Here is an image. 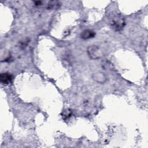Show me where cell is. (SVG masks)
Segmentation results:
<instances>
[{
  "label": "cell",
  "instance_id": "1",
  "mask_svg": "<svg viewBox=\"0 0 148 148\" xmlns=\"http://www.w3.org/2000/svg\"><path fill=\"white\" fill-rule=\"evenodd\" d=\"M110 24L116 31L121 30L125 25V20L120 15H116L112 19Z\"/></svg>",
  "mask_w": 148,
  "mask_h": 148
},
{
  "label": "cell",
  "instance_id": "2",
  "mask_svg": "<svg viewBox=\"0 0 148 148\" xmlns=\"http://www.w3.org/2000/svg\"><path fill=\"white\" fill-rule=\"evenodd\" d=\"M87 53L88 56L93 60L99 59L102 57V51L99 47L95 45H92L87 48Z\"/></svg>",
  "mask_w": 148,
  "mask_h": 148
},
{
  "label": "cell",
  "instance_id": "3",
  "mask_svg": "<svg viewBox=\"0 0 148 148\" xmlns=\"http://www.w3.org/2000/svg\"><path fill=\"white\" fill-rule=\"evenodd\" d=\"M92 79L100 84H103L106 82L107 80V77L105 74L101 72H97L92 74Z\"/></svg>",
  "mask_w": 148,
  "mask_h": 148
},
{
  "label": "cell",
  "instance_id": "4",
  "mask_svg": "<svg viewBox=\"0 0 148 148\" xmlns=\"http://www.w3.org/2000/svg\"><path fill=\"white\" fill-rule=\"evenodd\" d=\"M95 33L94 31L91 29H85L80 34V37L83 39H88L95 36Z\"/></svg>",
  "mask_w": 148,
  "mask_h": 148
},
{
  "label": "cell",
  "instance_id": "5",
  "mask_svg": "<svg viewBox=\"0 0 148 148\" xmlns=\"http://www.w3.org/2000/svg\"><path fill=\"white\" fill-rule=\"evenodd\" d=\"M1 82L3 84H9L12 80V76L7 72L2 73L1 74Z\"/></svg>",
  "mask_w": 148,
  "mask_h": 148
},
{
  "label": "cell",
  "instance_id": "6",
  "mask_svg": "<svg viewBox=\"0 0 148 148\" xmlns=\"http://www.w3.org/2000/svg\"><path fill=\"white\" fill-rule=\"evenodd\" d=\"M61 5V3L58 1H49L47 8L48 9H57L59 8Z\"/></svg>",
  "mask_w": 148,
  "mask_h": 148
},
{
  "label": "cell",
  "instance_id": "7",
  "mask_svg": "<svg viewBox=\"0 0 148 148\" xmlns=\"http://www.w3.org/2000/svg\"><path fill=\"white\" fill-rule=\"evenodd\" d=\"M71 111L70 110H68V111H66L65 112V114L64 115V116H65V118H66L67 117H69V116H70V115H71Z\"/></svg>",
  "mask_w": 148,
  "mask_h": 148
}]
</instances>
